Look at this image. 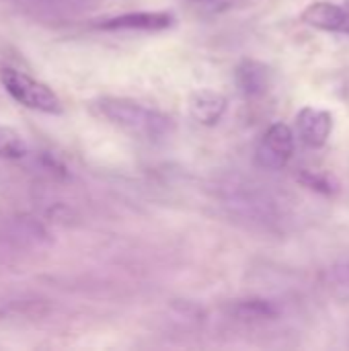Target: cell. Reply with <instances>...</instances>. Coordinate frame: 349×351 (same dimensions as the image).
I'll use <instances>...</instances> for the list:
<instances>
[{
	"instance_id": "obj_1",
	"label": "cell",
	"mask_w": 349,
	"mask_h": 351,
	"mask_svg": "<svg viewBox=\"0 0 349 351\" xmlns=\"http://www.w3.org/2000/svg\"><path fill=\"white\" fill-rule=\"evenodd\" d=\"M95 109L109 123L148 142H160L169 138L175 130V123L167 113L134 99L103 97L95 103Z\"/></svg>"
},
{
	"instance_id": "obj_2",
	"label": "cell",
	"mask_w": 349,
	"mask_h": 351,
	"mask_svg": "<svg viewBox=\"0 0 349 351\" xmlns=\"http://www.w3.org/2000/svg\"><path fill=\"white\" fill-rule=\"evenodd\" d=\"M224 206L243 220L259 224L263 228H276L284 220L280 202L257 183L232 181L224 187Z\"/></svg>"
},
{
	"instance_id": "obj_3",
	"label": "cell",
	"mask_w": 349,
	"mask_h": 351,
	"mask_svg": "<svg viewBox=\"0 0 349 351\" xmlns=\"http://www.w3.org/2000/svg\"><path fill=\"white\" fill-rule=\"evenodd\" d=\"M0 82L4 90L23 107L39 111V113H49V115H60L62 113V101L60 97L43 82L37 78L14 70V68H4L0 72Z\"/></svg>"
},
{
	"instance_id": "obj_4",
	"label": "cell",
	"mask_w": 349,
	"mask_h": 351,
	"mask_svg": "<svg viewBox=\"0 0 349 351\" xmlns=\"http://www.w3.org/2000/svg\"><path fill=\"white\" fill-rule=\"evenodd\" d=\"M296 136L292 128L282 121L272 123L255 148V165L261 171H282L292 160Z\"/></svg>"
},
{
	"instance_id": "obj_5",
	"label": "cell",
	"mask_w": 349,
	"mask_h": 351,
	"mask_svg": "<svg viewBox=\"0 0 349 351\" xmlns=\"http://www.w3.org/2000/svg\"><path fill=\"white\" fill-rule=\"evenodd\" d=\"M175 25V16L165 10H138L125 12L111 19L101 21L97 27L103 31H144V33H158L167 31Z\"/></svg>"
},
{
	"instance_id": "obj_6",
	"label": "cell",
	"mask_w": 349,
	"mask_h": 351,
	"mask_svg": "<svg viewBox=\"0 0 349 351\" xmlns=\"http://www.w3.org/2000/svg\"><path fill=\"white\" fill-rule=\"evenodd\" d=\"M298 138L309 148H323L333 132V115L327 109L302 107L296 115Z\"/></svg>"
},
{
	"instance_id": "obj_7",
	"label": "cell",
	"mask_w": 349,
	"mask_h": 351,
	"mask_svg": "<svg viewBox=\"0 0 349 351\" xmlns=\"http://www.w3.org/2000/svg\"><path fill=\"white\" fill-rule=\"evenodd\" d=\"M300 21L313 29L319 31H327V33H346L349 35V14L346 6L335 4V2H327V0H319L309 4L302 14Z\"/></svg>"
},
{
	"instance_id": "obj_8",
	"label": "cell",
	"mask_w": 349,
	"mask_h": 351,
	"mask_svg": "<svg viewBox=\"0 0 349 351\" xmlns=\"http://www.w3.org/2000/svg\"><path fill=\"white\" fill-rule=\"evenodd\" d=\"M239 90L249 99H259L269 93L274 84V72L259 60H243L234 70Z\"/></svg>"
},
{
	"instance_id": "obj_9",
	"label": "cell",
	"mask_w": 349,
	"mask_h": 351,
	"mask_svg": "<svg viewBox=\"0 0 349 351\" xmlns=\"http://www.w3.org/2000/svg\"><path fill=\"white\" fill-rule=\"evenodd\" d=\"M187 107H189V115L195 123L212 128L224 117V113L228 109V99L218 90L200 88V90L191 93Z\"/></svg>"
},
{
	"instance_id": "obj_10",
	"label": "cell",
	"mask_w": 349,
	"mask_h": 351,
	"mask_svg": "<svg viewBox=\"0 0 349 351\" xmlns=\"http://www.w3.org/2000/svg\"><path fill=\"white\" fill-rule=\"evenodd\" d=\"M226 313L230 319H234L239 323L255 325V323L276 321L280 317V306L267 298H243V300L230 302L226 306Z\"/></svg>"
},
{
	"instance_id": "obj_11",
	"label": "cell",
	"mask_w": 349,
	"mask_h": 351,
	"mask_svg": "<svg viewBox=\"0 0 349 351\" xmlns=\"http://www.w3.org/2000/svg\"><path fill=\"white\" fill-rule=\"evenodd\" d=\"M29 154V144L14 128L0 125V158L21 160Z\"/></svg>"
},
{
	"instance_id": "obj_12",
	"label": "cell",
	"mask_w": 349,
	"mask_h": 351,
	"mask_svg": "<svg viewBox=\"0 0 349 351\" xmlns=\"http://www.w3.org/2000/svg\"><path fill=\"white\" fill-rule=\"evenodd\" d=\"M296 179L311 191L323 193V195H333L337 191V181L325 173V171H315V169H300L296 173Z\"/></svg>"
},
{
	"instance_id": "obj_13",
	"label": "cell",
	"mask_w": 349,
	"mask_h": 351,
	"mask_svg": "<svg viewBox=\"0 0 349 351\" xmlns=\"http://www.w3.org/2000/svg\"><path fill=\"white\" fill-rule=\"evenodd\" d=\"M329 280L341 288H348L349 290V261L344 263H337L329 269Z\"/></svg>"
},
{
	"instance_id": "obj_14",
	"label": "cell",
	"mask_w": 349,
	"mask_h": 351,
	"mask_svg": "<svg viewBox=\"0 0 349 351\" xmlns=\"http://www.w3.org/2000/svg\"><path fill=\"white\" fill-rule=\"evenodd\" d=\"M187 2L195 4V6H202V8H210V10H222V8L239 4L241 0H187Z\"/></svg>"
},
{
	"instance_id": "obj_15",
	"label": "cell",
	"mask_w": 349,
	"mask_h": 351,
	"mask_svg": "<svg viewBox=\"0 0 349 351\" xmlns=\"http://www.w3.org/2000/svg\"><path fill=\"white\" fill-rule=\"evenodd\" d=\"M344 6H346V10H348V14H349V0H346V2H344Z\"/></svg>"
}]
</instances>
